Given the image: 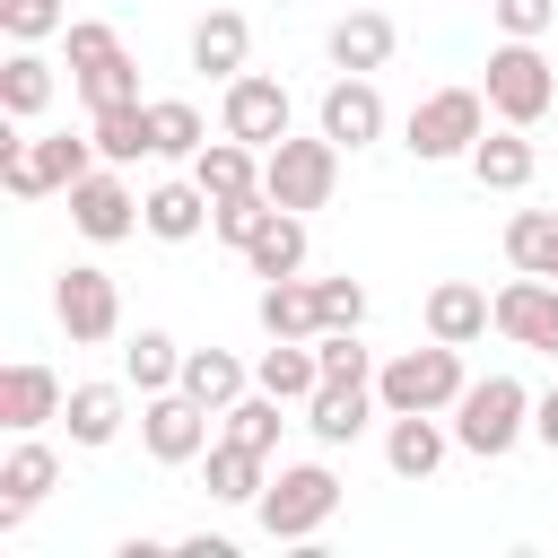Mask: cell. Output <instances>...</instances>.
<instances>
[{"mask_svg": "<svg viewBox=\"0 0 558 558\" xmlns=\"http://www.w3.org/2000/svg\"><path fill=\"white\" fill-rule=\"evenodd\" d=\"M105 157H96V131L87 140H70V131H44V140H26V131H0V183L17 192V201H44V192H70L78 174H96Z\"/></svg>", "mask_w": 558, "mask_h": 558, "instance_id": "cell-1", "label": "cell"}, {"mask_svg": "<svg viewBox=\"0 0 558 558\" xmlns=\"http://www.w3.org/2000/svg\"><path fill=\"white\" fill-rule=\"evenodd\" d=\"M523 436H532V392H523L514 375H480V384H462V401H453V445H462V453L497 462V453H514Z\"/></svg>", "mask_w": 558, "mask_h": 558, "instance_id": "cell-2", "label": "cell"}, {"mask_svg": "<svg viewBox=\"0 0 558 558\" xmlns=\"http://www.w3.org/2000/svg\"><path fill=\"white\" fill-rule=\"evenodd\" d=\"M480 131H488V87H427L401 122V148L418 166H445V157H471Z\"/></svg>", "mask_w": 558, "mask_h": 558, "instance_id": "cell-3", "label": "cell"}, {"mask_svg": "<svg viewBox=\"0 0 558 558\" xmlns=\"http://www.w3.org/2000/svg\"><path fill=\"white\" fill-rule=\"evenodd\" d=\"M61 44H70V87L87 96V113H105V105H140V61L122 52V35H113L105 17H70Z\"/></svg>", "mask_w": 558, "mask_h": 558, "instance_id": "cell-4", "label": "cell"}, {"mask_svg": "<svg viewBox=\"0 0 558 558\" xmlns=\"http://www.w3.org/2000/svg\"><path fill=\"white\" fill-rule=\"evenodd\" d=\"M462 384H471V375H462V349H453V340H427V349H401V357L375 366L384 418H392V410H453Z\"/></svg>", "mask_w": 558, "mask_h": 558, "instance_id": "cell-5", "label": "cell"}, {"mask_svg": "<svg viewBox=\"0 0 558 558\" xmlns=\"http://www.w3.org/2000/svg\"><path fill=\"white\" fill-rule=\"evenodd\" d=\"M253 514H262L270 541H314V532L340 514V471H331V462H288V471L253 497Z\"/></svg>", "mask_w": 558, "mask_h": 558, "instance_id": "cell-6", "label": "cell"}, {"mask_svg": "<svg viewBox=\"0 0 558 558\" xmlns=\"http://www.w3.org/2000/svg\"><path fill=\"white\" fill-rule=\"evenodd\" d=\"M480 87H488V113H497V122H514V131H532V122L558 105V70L541 61V44H532V35H506V44L488 52V78H480Z\"/></svg>", "mask_w": 558, "mask_h": 558, "instance_id": "cell-7", "label": "cell"}, {"mask_svg": "<svg viewBox=\"0 0 558 558\" xmlns=\"http://www.w3.org/2000/svg\"><path fill=\"white\" fill-rule=\"evenodd\" d=\"M262 192L279 201V209H323L331 192H340V140L331 131H314V140H279V148H262Z\"/></svg>", "mask_w": 558, "mask_h": 558, "instance_id": "cell-8", "label": "cell"}, {"mask_svg": "<svg viewBox=\"0 0 558 558\" xmlns=\"http://www.w3.org/2000/svg\"><path fill=\"white\" fill-rule=\"evenodd\" d=\"M52 314H61V331H70L78 349H105V340L122 331V288H113V270L70 262V270L52 279Z\"/></svg>", "mask_w": 558, "mask_h": 558, "instance_id": "cell-9", "label": "cell"}, {"mask_svg": "<svg viewBox=\"0 0 558 558\" xmlns=\"http://www.w3.org/2000/svg\"><path fill=\"white\" fill-rule=\"evenodd\" d=\"M209 418H218V410H201L183 384H174V392H148V401H140V445H148V462H166V471L201 462V453L218 445Z\"/></svg>", "mask_w": 558, "mask_h": 558, "instance_id": "cell-10", "label": "cell"}, {"mask_svg": "<svg viewBox=\"0 0 558 558\" xmlns=\"http://www.w3.org/2000/svg\"><path fill=\"white\" fill-rule=\"evenodd\" d=\"M288 122H296V96H288L270 70H244V78H227V96H218V131H227V140L279 148V140H288Z\"/></svg>", "mask_w": 558, "mask_h": 558, "instance_id": "cell-11", "label": "cell"}, {"mask_svg": "<svg viewBox=\"0 0 558 558\" xmlns=\"http://www.w3.org/2000/svg\"><path fill=\"white\" fill-rule=\"evenodd\" d=\"M70 227H78L87 244H122V235L140 227V192L122 183V166H96V174L70 183Z\"/></svg>", "mask_w": 558, "mask_h": 558, "instance_id": "cell-12", "label": "cell"}, {"mask_svg": "<svg viewBox=\"0 0 558 558\" xmlns=\"http://www.w3.org/2000/svg\"><path fill=\"white\" fill-rule=\"evenodd\" d=\"M497 331H506L514 349H541V357H558V279H532V270H514V279L497 288Z\"/></svg>", "mask_w": 558, "mask_h": 558, "instance_id": "cell-13", "label": "cell"}, {"mask_svg": "<svg viewBox=\"0 0 558 558\" xmlns=\"http://www.w3.org/2000/svg\"><path fill=\"white\" fill-rule=\"evenodd\" d=\"M314 131H331L340 148H366V140H384V96H375V78L340 70V78L323 87V105H314Z\"/></svg>", "mask_w": 558, "mask_h": 558, "instance_id": "cell-14", "label": "cell"}, {"mask_svg": "<svg viewBox=\"0 0 558 558\" xmlns=\"http://www.w3.org/2000/svg\"><path fill=\"white\" fill-rule=\"evenodd\" d=\"M61 375L52 366H35V357H17V366H0V427L9 436H35V427H52L61 418Z\"/></svg>", "mask_w": 558, "mask_h": 558, "instance_id": "cell-15", "label": "cell"}, {"mask_svg": "<svg viewBox=\"0 0 558 558\" xmlns=\"http://www.w3.org/2000/svg\"><path fill=\"white\" fill-rule=\"evenodd\" d=\"M445 453H453L445 410H392V427H384V462H392V480H436Z\"/></svg>", "mask_w": 558, "mask_h": 558, "instance_id": "cell-16", "label": "cell"}, {"mask_svg": "<svg viewBox=\"0 0 558 558\" xmlns=\"http://www.w3.org/2000/svg\"><path fill=\"white\" fill-rule=\"evenodd\" d=\"M392 44H401V26H392L384 9H357V0H349V9L331 17V44H323V52H331V70H357V78H375V70L392 61Z\"/></svg>", "mask_w": 558, "mask_h": 558, "instance_id": "cell-17", "label": "cell"}, {"mask_svg": "<svg viewBox=\"0 0 558 558\" xmlns=\"http://www.w3.org/2000/svg\"><path fill=\"white\" fill-rule=\"evenodd\" d=\"M209 192H201V174H174V183H148L140 192V227L157 235V244H192L201 227H209Z\"/></svg>", "mask_w": 558, "mask_h": 558, "instance_id": "cell-18", "label": "cell"}, {"mask_svg": "<svg viewBox=\"0 0 558 558\" xmlns=\"http://www.w3.org/2000/svg\"><path fill=\"white\" fill-rule=\"evenodd\" d=\"M471 174H480V192H532V174H541V148L514 131V122H497V131H480L471 140V157H462Z\"/></svg>", "mask_w": 558, "mask_h": 558, "instance_id": "cell-19", "label": "cell"}, {"mask_svg": "<svg viewBox=\"0 0 558 558\" xmlns=\"http://www.w3.org/2000/svg\"><path fill=\"white\" fill-rule=\"evenodd\" d=\"M480 331H497V296H488V288H471V279H436V288H427V340L471 349Z\"/></svg>", "mask_w": 558, "mask_h": 558, "instance_id": "cell-20", "label": "cell"}, {"mask_svg": "<svg viewBox=\"0 0 558 558\" xmlns=\"http://www.w3.org/2000/svg\"><path fill=\"white\" fill-rule=\"evenodd\" d=\"M52 480H61V453H52L44 436H17V453L0 462V532H17V514H26V506H44V497H52Z\"/></svg>", "mask_w": 558, "mask_h": 558, "instance_id": "cell-21", "label": "cell"}, {"mask_svg": "<svg viewBox=\"0 0 558 558\" xmlns=\"http://www.w3.org/2000/svg\"><path fill=\"white\" fill-rule=\"evenodd\" d=\"M244 61H253V26H244V9H209L201 26H192V70L201 78H244Z\"/></svg>", "mask_w": 558, "mask_h": 558, "instance_id": "cell-22", "label": "cell"}, {"mask_svg": "<svg viewBox=\"0 0 558 558\" xmlns=\"http://www.w3.org/2000/svg\"><path fill=\"white\" fill-rule=\"evenodd\" d=\"M122 418H131L122 384H70V401H61V427H70V445H87V453H105V445L122 436Z\"/></svg>", "mask_w": 558, "mask_h": 558, "instance_id": "cell-23", "label": "cell"}, {"mask_svg": "<svg viewBox=\"0 0 558 558\" xmlns=\"http://www.w3.org/2000/svg\"><path fill=\"white\" fill-rule=\"evenodd\" d=\"M375 410H384L375 384H323V392L305 401V427H314V445H357Z\"/></svg>", "mask_w": 558, "mask_h": 558, "instance_id": "cell-24", "label": "cell"}, {"mask_svg": "<svg viewBox=\"0 0 558 558\" xmlns=\"http://www.w3.org/2000/svg\"><path fill=\"white\" fill-rule=\"evenodd\" d=\"M262 462L270 453H253V445H235V436H218L209 453H201V488L218 497V506H253L270 480H262Z\"/></svg>", "mask_w": 558, "mask_h": 558, "instance_id": "cell-25", "label": "cell"}, {"mask_svg": "<svg viewBox=\"0 0 558 558\" xmlns=\"http://www.w3.org/2000/svg\"><path fill=\"white\" fill-rule=\"evenodd\" d=\"M192 174H201V192H209V201L262 192V148H253V140H227V131H218V140H209V148L192 157Z\"/></svg>", "mask_w": 558, "mask_h": 558, "instance_id": "cell-26", "label": "cell"}, {"mask_svg": "<svg viewBox=\"0 0 558 558\" xmlns=\"http://www.w3.org/2000/svg\"><path fill=\"white\" fill-rule=\"evenodd\" d=\"M253 384L305 410V401L323 392V357H314V340H270V349H262V366H253Z\"/></svg>", "mask_w": 558, "mask_h": 558, "instance_id": "cell-27", "label": "cell"}, {"mask_svg": "<svg viewBox=\"0 0 558 558\" xmlns=\"http://www.w3.org/2000/svg\"><path fill=\"white\" fill-rule=\"evenodd\" d=\"M244 270L253 279H296L305 270V209H270V227L244 244Z\"/></svg>", "mask_w": 558, "mask_h": 558, "instance_id": "cell-28", "label": "cell"}, {"mask_svg": "<svg viewBox=\"0 0 558 558\" xmlns=\"http://www.w3.org/2000/svg\"><path fill=\"white\" fill-rule=\"evenodd\" d=\"M262 331H270V340H314V331H323L314 279H262Z\"/></svg>", "mask_w": 558, "mask_h": 558, "instance_id": "cell-29", "label": "cell"}, {"mask_svg": "<svg viewBox=\"0 0 558 558\" xmlns=\"http://www.w3.org/2000/svg\"><path fill=\"white\" fill-rule=\"evenodd\" d=\"M122 375H131L140 392H174V384H183V340L157 331V323H140V331L122 340Z\"/></svg>", "mask_w": 558, "mask_h": 558, "instance_id": "cell-30", "label": "cell"}, {"mask_svg": "<svg viewBox=\"0 0 558 558\" xmlns=\"http://www.w3.org/2000/svg\"><path fill=\"white\" fill-rule=\"evenodd\" d=\"M44 105H52V61H44L35 44H17V52L0 61V113H9V122H35Z\"/></svg>", "mask_w": 558, "mask_h": 558, "instance_id": "cell-31", "label": "cell"}, {"mask_svg": "<svg viewBox=\"0 0 558 558\" xmlns=\"http://www.w3.org/2000/svg\"><path fill=\"white\" fill-rule=\"evenodd\" d=\"M209 148V122L192 96H148V157H201Z\"/></svg>", "mask_w": 558, "mask_h": 558, "instance_id": "cell-32", "label": "cell"}, {"mask_svg": "<svg viewBox=\"0 0 558 558\" xmlns=\"http://www.w3.org/2000/svg\"><path fill=\"white\" fill-rule=\"evenodd\" d=\"M183 392H192L201 410H227V401L253 392V375H244V357H227V349H183Z\"/></svg>", "mask_w": 558, "mask_h": 558, "instance_id": "cell-33", "label": "cell"}, {"mask_svg": "<svg viewBox=\"0 0 558 558\" xmlns=\"http://www.w3.org/2000/svg\"><path fill=\"white\" fill-rule=\"evenodd\" d=\"M506 262L532 279H558V209H514L506 218Z\"/></svg>", "mask_w": 558, "mask_h": 558, "instance_id": "cell-34", "label": "cell"}, {"mask_svg": "<svg viewBox=\"0 0 558 558\" xmlns=\"http://www.w3.org/2000/svg\"><path fill=\"white\" fill-rule=\"evenodd\" d=\"M279 410H288V401L253 384V392H244V401H227L218 418H227V436H235V445H253V453H279V427H288Z\"/></svg>", "mask_w": 558, "mask_h": 558, "instance_id": "cell-35", "label": "cell"}, {"mask_svg": "<svg viewBox=\"0 0 558 558\" xmlns=\"http://www.w3.org/2000/svg\"><path fill=\"white\" fill-rule=\"evenodd\" d=\"M96 157H105V166L148 157V96H140V105H105V113H96Z\"/></svg>", "mask_w": 558, "mask_h": 558, "instance_id": "cell-36", "label": "cell"}, {"mask_svg": "<svg viewBox=\"0 0 558 558\" xmlns=\"http://www.w3.org/2000/svg\"><path fill=\"white\" fill-rule=\"evenodd\" d=\"M270 209H279V201H270V192H235V201H218V209H209V235H218V244H235V253H244V244H253V235H262V227H270Z\"/></svg>", "mask_w": 558, "mask_h": 558, "instance_id": "cell-37", "label": "cell"}, {"mask_svg": "<svg viewBox=\"0 0 558 558\" xmlns=\"http://www.w3.org/2000/svg\"><path fill=\"white\" fill-rule=\"evenodd\" d=\"M314 357H323V384H375V357L357 331H314Z\"/></svg>", "mask_w": 558, "mask_h": 558, "instance_id": "cell-38", "label": "cell"}, {"mask_svg": "<svg viewBox=\"0 0 558 558\" xmlns=\"http://www.w3.org/2000/svg\"><path fill=\"white\" fill-rule=\"evenodd\" d=\"M0 26H9V44H44L70 26V0H0Z\"/></svg>", "mask_w": 558, "mask_h": 558, "instance_id": "cell-39", "label": "cell"}, {"mask_svg": "<svg viewBox=\"0 0 558 558\" xmlns=\"http://www.w3.org/2000/svg\"><path fill=\"white\" fill-rule=\"evenodd\" d=\"M314 296H323V331H357L366 323V288L340 270V279H314Z\"/></svg>", "mask_w": 558, "mask_h": 558, "instance_id": "cell-40", "label": "cell"}, {"mask_svg": "<svg viewBox=\"0 0 558 558\" xmlns=\"http://www.w3.org/2000/svg\"><path fill=\"white\" fill-rule=\"evenodd\" d=\"M488 9H497V26H506V35H532V44L558 26V0H488Z\"/></svg>", "mask_w": 558, "mask_h": 558, "instance_id": "cell-41", "label": "cell"}, {"mask_svg": "<svg viewBox=\"0 0 558 558\" xmlns=\"http://www.w3.org/2000/svg\"><path fill=\"white\" fill-rule=\"evenodd\" d=\"M532 436L558 453V384H549V392H532Z\"/></svg>", "mask_w": 558, "mask_h": 558, "instance_id": "cell-42", "label": "cell"}, {"mask_svg": "<svg viewBox=\"0 0 558 558\" xmlns=\"http://www.w3.org/2000/svg\"><path fill=\"white\" fill-rule=\"evenodd\" d=\"M183 549L192 558H235V541H218V532H183Z\"/></svg>", "mask_w": 558, "mask_h": 558, "instance_id": "cell-43", "label": "cell"}, {"mask_svg": "<svg viewBox=\"0 0 558 558\" xmlns=\"http://www.w3.org/2000/svg\"><path fill=\"white\" fill-rule=\"evenodd\" d=\"M340 9H349V0H340Z\"/></svg>", "mask_w": 558, "mask_h": 558, "instance_id": "cell-44", "label": "cell"}]
</instances>
